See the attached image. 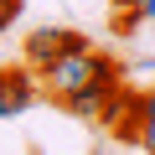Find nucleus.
Returning <instances> with one entry per match:
<instances>
[{"label": "nucleus", "instance_id": "1", "mask_svg": "<svg viewBox=\"0 0 155 155\" xmlns=\"http://www.w3.org/2000/svg\"><path fill=\"white\" fill-rule=\"evenodd\" d=\"M124 83V62L119 57H109V52H98V47H83V52H62L57 62H47L41 67V93L62 109L67 98H78V93H88L93 83Z\"/></svg>", "mask_w": 155, "mask_h": 155}, {"label": "nucleus", "instance_id": "2", "mask_svg": "<svg viewBox=\"0 0 155 155\" xmlns=\"http://www.w3.org/2000/svg\"><path fill=\"white\" fill-rule=\"evenodd\" d=\"M98 124H104L119 145H140V124H145V88L119 83V88L109 93V104H104Z\"/></svg>", "mask_w": 155, "mask_h": 155}, {"label": "nucleus", "instance_id": "3", "mask_svg": "<svg viewBox=\"0 0 155 155\" xmlns=\"http://www.w3.org/2000/svg\"><path fill=\"white\" fill-rule=\"evenodd\" d=\"M83 47H93L83 31H72V26H36V31H26V47H21V57L41 72L47 62H57L62 52H83Z\"/></svg>", "mask_w": 155, "mask_h": 155}, {"label": "nucleus", "instance_id": "4", "mask_svg": "<svg viewBox=\"0 0 155 155\" xmlns=\"http://www.w3.org/2000/svg\"><path fill=\"white\" fill-rule=\"evenodd\" d=\"M36 93H41V83H36V67H31V62H26V67H0V119L31 114Z\"/></svg>", "mask_w": 155, "mask_h": 155}, {"label": "nucleus", "instance_id": "5", "mask_svg": "<svg viewBox=\"0 0 155 155\" xmlns=\"http://www.w3.org/2000/svg\"><path fill=\"white\" fill-rule=\"evenodd\" d=\"M114 88H119V83H109V78H104V83H93L88 93H78V98H67V104H62V114H72V119H98Z\"/></svg>", "mask_w": 155, "mask_h": 155}, {"label": "nucleus", "instance_id": "6", "mask_svg": "<svg viewBox=\"0 0 155 155\" xmlns=\"http://www.w3.org/2000/svg\"><path fill=\"white\" fill-rule=\"evenodd\" d=\"M140 150L155 155V88H145V124H140Z\"/></svg>", "mask_w": 155, "mask_h": 155}, {"label": "nucleus", "instance_id": "7", "mask_svg": "<svg viewBox=\"0 0 155 155\" xmlns=\"http://www.w3.org/2000/svg\"><path fill=\"white\" fill-rule=\"evenodd\" d=\"M16 16H21V0H0V31H5Z\"/></svg>", "mask_w": 155, "mask_h": 155}, {"label": "nucleus", "instance_id": "8", "mask_svg": "<svg viewBox=\"0 0 155 155\" xmlns=\"http://www.w3.org/2000/svg\"><path fill=\"white\" fill-rule=\"evenodd\" d=\"M109 5H114V11H140L145 0H109Z\"/></svg>", "mask_w": 155, "mask_h": 155}, {"label": "nucleus", "instance_id": "9", "mask_svg": "<svg viewBox=\"0 0 155 155\" xmlns=\"http://www.w3.org/2000/svg\"><path fill=\"white\" fill-rule=\"evenodd\" d=\"M140 16H145V21H155V0H145V5H140Z\"/></svg>", "mask_w": 155, "mask_h": 155}]
</instances>
